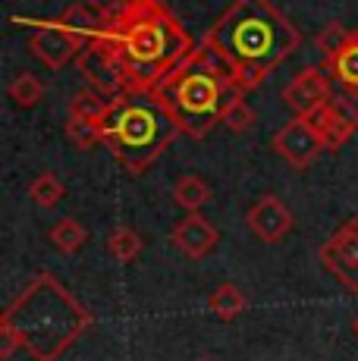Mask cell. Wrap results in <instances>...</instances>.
Here are the masks:
<instances>
[{
  "mask_svg": "<svg viewBox=\"0 0 358 361\" xmlns=\"http://www.w3.org/2000/svg\"><path fill=\"white\" fill-rule=\"evenodd\" d=\"M176 135L183 132L151 94L113 98L101 126V145H107V151L132 176L151 170L157 157L176 142Z\"/></svg>",
  "mask_w": 358,
  "mask_h": 361,
  "instance_id": "5",
  "label": "cell"
},
{
  "mask_svg": "<svg viewBox=\"0 0 358 361\" xmlns=\"http://www.w3.org/2000/svg\"><path fill=\"white\" fill-rule=\"evenodd\" d=\"M314 126H318L327 151H340L358 132V107L349 98H330L327 107L314 114Z\"/></svg>",
  "mask_w": 358,
  "mask_h": 361,
  "instance_id": "14",
  "label": "cell"
},
{
  "mask_svg": "<svg viewBox=\"0 0 358 361\" xmlns=\"http://www.w3.org/2000/svg\"><path fill=\"white\" fill-rule=\"evenodd\" d=\"M101 29L113 44L126 94H151L198 47L161 0H135L113 25Z\"/></svg>",
  "mask_w": 358,
  "mask_h": 361,
  "instance_id": "3",
  "label": "cell"
},
{
  "mask_svg": "<svg viewBox=\"0 0 358 361\" xmlns=\"http://www.w3.org/2000/svg\"><path fill=\"white\" fill-rule=\"evenodd\" d=\"M142 248H144V242H142V235L132 230V226H116L113 233L107 235V252H110V258H113L116 264H132L135 258L142 255Z\"/></svg>",
  "mask_w": 358,
  "mask_h": 361,
  "instance_id": "19",
  "label": "cell"
},
{
  "mask_svg": "<svg viewBox=\"0 0 358 361\" xmlns=\"http://www.w3.org/2000/svg\"><path fill=\"white\" fill-rule=\"evenodd\" d=\"M330 98V73H323L321 66H302L283 88V104L292 110V116H314L327 107Z\"/></svg>",
  "mask_w": 358,
  "mask_h": 361,
  "instance_id": "11",
  "label": "cell"
},
{
  "mask_svg": "<svg viewBox=\"0 0 358 361\" xmlns=\"http://www.w3.org/2000/svg\"><path fill=\"white\" fill-rule=\"evenodd\" d=\"M318 258L346 293L358 295V217H349L346 224L336 226L333 235L321 245Z\"/></svg>",
  "mask_w": 358,
  "mask_h": 361,
  "instance_id": "9",
  "label": "cell"
},
{
  "mask_svg": "<svg viewBox=\"0 0 358 361\" xmlns=\"http://www.w3.org/2000/svg\"><path fill=\"white\" fill-rule=\"evenodd\" d=\"M271 151L277 157L292 166V170H308L314 166V161L327 151L318 126H314V116H292L280 132H273L271 138Z\"/></svg>",
  "mask_w": 358,
  "mask_h": 361,
  "instance_id": "8",
  "label": "cell"
},
{
  "mask_svg": "<svg viewBox=\"0 0 358 361\" xmlns=\"http://www.w3.org/2000/svg\"><path fill=\"white\" fill-rule=\"evenodd\" d=\"M6 94H10V101L16 104V107L29 110V107H35V104L44 98V85H41L38 75H32V73H19L16 79L10 82Z\"/></svg>",
  "mask_w": 358,
  "mask_h": 361,
  "instance_id": "22",
  "label": "cell"
},
{
  "mask_svg": "<svg viewBox=\"0 0 358 361\" xmlns=\"http://www.w3.org/2000/svg\"><path fill=\"white\" fill-rule=\"evenodd\" d=\"M195 361H217V358H211V355H202V358H195Z\"/></svg>",
  "mask_w": 358,
  "mask_h": 361,
  "instance_id": "26",
  "label": "cell"
},
{
  "mask_svg": "<svg viewBox=\"0 0 358 361\" xmlns=\"http://www.w3.org/2000/svg\"><path fill=\"white\" fill-rule=\"evenodd\" d=\"M107 107H110V101L88 85L70 98V110H66V138H70L75 148L88 151L101 142V126H104Z\"/></svg>",
  "mask_w": 358,
  "mask_h": 361,
  "instance_id": "10",
  "label": "cell"
},
{
  "mask_svg": "<svg viewBox=\"0 0 358 361\" xmlns=\"http://www.w3.org/2000/svg\"><path fill=\"white\" fill-rule=\"evenodd\" d=\"M92 327V311L51 270H41L0 314V358L23 349L35 361H60Z\"/></svg>",
  "mask_w": 358,
  "mask_h": 361,
  "instance_id": "1",
  "label": "cell"
},
{
  "mask_svg": "<svg viewBox=\"0 0 358 361\" xmlns=\"http://www.w3.org/2000/svg\"><path fill=\"white\" fill-rule=\"evenodd\" d=\"M245 226H249V233L254 239L264 242V245H277V242H283L286 235L292 233L295 217L286 207L283 198L267 192V195H261L249 211H245Z\"/></svg>",
  "mask_w": 358,
  "mask_h": 361,
  "instance_id": "12",
  "label": "cell"
},
{
  "mask_svg": "<svg viewBox=\"0 0 358 361\" xmlns=\"http://www.w3.org/2000/svg\"><path fill=\"white\" fill-rule=\"evenodd\" d=\"M75 66H79L85 85L94 88L98 94H104L107 101L126 94V82H123V73H120V63H116L113 44L107 41L104 29H94L92 35H88V41H85V47H82Z\"/></svg>",
  "mask_w": 358,
  "mask_h": 361,
  "instance_id": "7",
  "label": "cell"
},
{
  "mask_svg": "<svg viewBox=\"0 0 358 361\" xmlns=\"http://www.w3.org/2000/svg\"><path fill=\"white\" fill-rule=\"evenodd\" d=\"M202 44L220 57L239 92H254L302 44V32L271 0H236L204 32Z\"/></svg>",
  "mask_w": 358,
  "mask_h": 361,
  "instance_id": "2",
  "label": "cell"
},
{
  "mask_svg": "<svg viewBox=\"0 0 358 361\" xmlns=\"http://www.w3.org/2000/svg\"><path fill=\"white\" fill-rule=\"evenodd\" d=\"M349 35H352V32L342 29V23H327V25H323V29L318 32V51L323 54V63H327V60L333 57V54L340 51L342 44H346Z\"/></svg>",
  "mask_w": 358,
  "mask_h": 361,
  "instance_id": "24",
  "label": "cell"
},
{
  "mask_svg": "<svg viewBox=\"0 0 358 361\" xmlns=\"http://www.w3.org/2000/svg\"><path fill=\"white\" fill-rule=\"evenodd\" d=\"M66 195V185L60 183V176L57 173H51V170H44V173H38L35 179L29 183V198L35 201L38 207H54V204H60Z\"/></svg>",
  "mask_w": 358,
  "mask_h": 361,
  "instance_id": "20",
  "label": "cell"
},
{
  "mask_svg": "<svg viewBox=\"0 0 358 361\" xmlns=\"http://www.w3.org/2000/svg\"><path fill=\"white\" fill-rule=\"evenodd\" d=\"M217 242H220L217 226L211 224L202 211H198V214H185L173 230H170V245H173L176 252H183L189 261L208 258V255L217 248Z\"/></svg>",
  "mask_w": 358,
  "mask_h": 361,
  "instance_id": "13",
  "label": "cell"
},
{
  "mask_svg": "<svg viewBox=\"0 0 358 361\" xmlns=\"http://www.w3.org/2000/svg\"><path fill=\"white\" fill-rule=\"evenodd\" d=\"M211 195H214L211 183L204 176H198V173H185V176H179L176 185H173V201L189 214L202 211V207L211 201Z\"/></svg>",
  "mask_w": 358,
  "mask_h": 361,
  "instance_id": "17",
  "label": "cell"
},
{
  "mask_svg": "<svg viewBox=\"0 0 358 361\" xmlns=\"http://www.w3.org/2000/svg\"><path fill=\"white\" fill-rule=\"evenodd\" d=\"M254 123H258V116H254V110L245 104V92H236L230 101V107H226V114H223V126L230 132H236V135H242V132H249Z\"/></svg>",
  "mask_w": 358,
  "mask_h": 361,
  "instance_id": "23",
  "label": "cell"
},
{
  "mask_svg": "<svg viewBox=\"0 0 358 361\" xmlns=\"http://www.w3.org/2000/svg\"><path fill=\"white\" fill-rule=\"evenodd\" d=\"M352 330H355V336H358V314L352 317Z\"/></svg>",
  "mask_w": 358,
  "mask_h": 361,
  "instance_id": "25",
  "label": "cell"
},
{
  "mask_svg": "<svg viewBox=\"0 0 358 361\" xmlns=\"http://www.w3.org/2000/svg\"><path fill=\"white\" fill-rule=\"evenodd\" d=\"M132 4L135 0H79L75 6H79V10L101 29V25H113Z\"/></svg>",
  "mask_w": 358,
  "mask_h": 361,
  "instance_id": "21",
  "label": "cell"
},
{
  "mask_svg": "<svg viewBox=\"0 0 358 361\" xmlns=\"http://www.w3.org/2000/svg\"><path fill=\"white\" fill-rule=\"evenodd\" d=\"M29 25L35 29L29 38V54L51 73H60V69L75 63L88 41V32L75 23L70 13H63L54 23H29Z\"/></svg>",
  "mask_w": 358,
  "mask_h": 361,
  "instance_id": "6",
  "label": "cell"
},
{
  "mask_svg": "<svg viewBox=\"0 0 358 361\" xmlns=\"http://www.w3.org/2000/svg\"><path fill=\"white\" fill-rule=\"evenodd\" d=\"M47 239H51V245L57 248V252L75 255L88 242V230H85V224H79L75 217H63L47 230Z\"/></svg>",
  "mask_w": 358,
  "mask_h": 361,
  "instance_id": "18",
  "label": "cell"
},
{
  "mask_svg": "<svg viewBox=\"0 0 358 361\" xmlns=\"http://www.w3.org/2000/svg\"><path fill=\"white\" fill-rule=\"evenodd\" d=\"M239 88L230 82V73L208 44H198L192 57L167 75L151 92V98L167 110V116L189 138H204L230 107Z\"/></svg>",
  "mask_w": 358,
  "mask_h": 361,
  "instance_id": "4",
  "label": "cell"
},
{
  "mask_svg": "<svg viewBox=\"0 0 358 361\" xmlns=\"http://www.w3.org/2000/svg\"><path fill=\"white\" fill-rule=\"evenodd\" d=\"M245 308H249V298H245V293L236 283H220L214 293L208 295V311L223 324H233Z\"/></svg>",
  "mask_w": 358,
  "mask_h": 361,
  "instance_id": "16",
  "label": "cell"
},
{
  "mask_svg": "<svg viewBox=\"0 0 358 361\" xmlns=\"http://www.w3.org/2000/svg\"><path fill=\"white\" fill-rule=\"evenodd\" d=\"M327 73L342 85V92L358 98V32L349 35V41L327 60Z\"/></svg>",
  "mask_w": 358,
  "mask_h": 361,
  "instance_id": "15",
  "label": "cell"
}]
</instances>
